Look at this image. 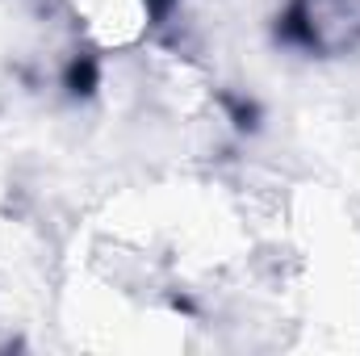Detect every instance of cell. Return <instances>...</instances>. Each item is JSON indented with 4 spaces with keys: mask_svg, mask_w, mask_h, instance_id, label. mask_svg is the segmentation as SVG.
<instances>
[{
    "mask_svg": "<svg viewBox=\"0 0 360 356\" xmlns=\"http://www.w3.org/2000/svg\"><path fill=\"white\" fill-rule=\"evenodd\" d=\"M276 38L314 55H340L360 42V0H289Z\"/></svg>",
    "mask_w": 360,
    "mask_h": 356,
    "instance_id": "cell-1",
    "label": "cell"
},
{
    "mask_svg": "<svg viewBox=\"0 0 360 356\" xmlns=\"http://www.w3.org/2000/svg\"><path fill=\"white\" fill-rule=\"evenodd\" d=\"M63 84L76 92V96H89L96 89V59L92 55H76L68 63V72H63Z\"/></svg>",
    "mask_w": 360,
    "mask_h": 356,
    "instance_id": "cell-2",
    "label": "cell"
},
{
    "mask_svg": "<svg viewBox=\"0 0 360 356\" xmlns=\"http://www.w3.org/2000/svg\"><path fill=\"white\" fill-rule=\"evenodd\" d=\"M147 4V13H151V21H164L172 8H176V0H143Z\"/></svg>",
    "mask_w": 360,
    "mask_h": 356,
    "instance_id": "cell-3",
    "label": "cell"
}]
</instances>
